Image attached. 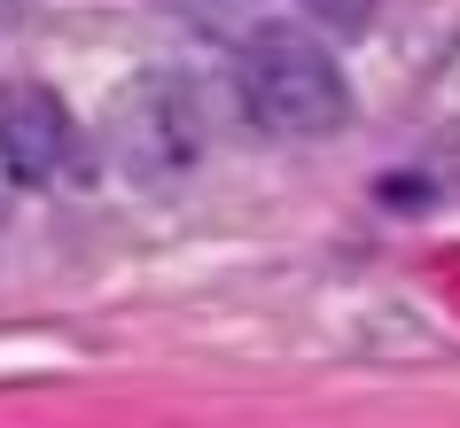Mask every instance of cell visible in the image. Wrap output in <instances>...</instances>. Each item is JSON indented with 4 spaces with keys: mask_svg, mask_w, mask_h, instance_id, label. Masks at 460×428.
Returning a JSON list of instances; mask_svg holds the SVG:
<instances>
[{
    "mask_svg": "<svg viewBox=\"0 0 460 428\" xmlns=\"http://www.w3.org/2000/svg\"><path fill=\"white\" fill-rule=\"evenodd\" d=\"M313 24H328V31H367L375 24V0H296Z\"/></svg>",
    "mask_w": 460,
    "mask_h": 428,
    "instance_id": "277c9868",
    "label": "cell"
},
{
    "mask_svg": "<svg viewBox=\"0 0 460 428\" xmlns=\"http://www.w3.org/2000/svg\"><path fill=\"white\" fill-rule=\"evenodd\" d=\"M110 156L141 188H164L180 171H195V156H203V101H195L188 78L180 71L125 78L118 101H110Z\"/></svg>",
    "mask_w": 460,
    "mask_h": 428,
    "instance_id": "7a4b0ae2",
    "label": "cell"
},
{
    "mask_svg": "<svg viewBox=\"0 0 460 428\" xmlns=\"http://www.w3.org/2000/svg\"><path fill=\"white\" fill-rule=\"evenodd\" d=\"M0 148H8V164L24 188H78L86 179V148H78V125L71 109L48 94V86H24V78H8L0 86Z\"/></svg>",
    "mask_w": 460,
    "mask_h": 428,
    "instance_id": "3957f363",
    "label": "cell"
},
{
    "mask_svg": "<svg viewBox=\"0 0 460 428\" xmlns=\"http://www.w3.org/2000/svg\"><path fill=\"white\" fill-rule=\"evenodd\" d=\"M16 188H24V179H16V164H8V148H0V203H8Z\"/></svg>",
    "mask_w": 460,
    "mask_h": 428,
    "instance_id": "5b68a950",
    "label": "cell"
},
{
    "mask_svg": "<svg viewBox=\"0 0 460 428\" xmlns=\"http://www.w3.org/2000/svg\"><path fill=\"white\" fill-rule=\"evenodd\" d=\"M0 8H8V0H0Z\"/></svg>",
    "mask_w": 460,
    "mask_h": 428,
    "instance_id": "8992f818",
    "label": "cell"
},
{
    "mask_svg": "<svg viewBox=\"0 0 460 428\" xmlns=\"http://www.w3.org/2000/svg\"><path fill=\"white\" fill-rule=\"evenodd\" d=\"M234 86H243L250 125L273 141H336L351 125V86H343L336 55L305 31H258L243 48Z\"/></svg>",
    "mask_w": 460,
    "mask_h": 428,
    "instance_id": "6da1fadb",
    "label": "cell"
}]
</instances>
